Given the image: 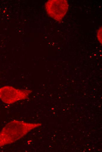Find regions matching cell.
I'll return each mask as SVG.
<instances>
[{"instance_id":"obj_4","label":"cell","mask_w":102,"mask_h":152,"mask_svg":"<svg viewBox=\"0 0 102 152\" xmlns=\"http://www.w3.org/2000/svg\"><path fill=\"white\" fill-rule=\"evenodd\" d=\"M97 39L102 44V27H100L97 31Z\"/></svg>"},{"instance_id":"obj_3","label":"cell","mask_w":102,"mask_h":152,"mask_svg":"<svg viewBox=\"0 0 102 152\" xmlns=\"http://www.w3.org/2000/svg\"><path fill=\"white\" fill-rule=\"evenodd\" d=\"M69 6L68 1L66 0H50L45 5L48 14L55 20L59 22L62 21L67 13Z\"/></svg>"},{"instance_id":"obj_1","label":"cell","mask_w":102,"mask_h":152,"mask_svg":"<svg viewBox=\"0 0 102 152\" xmlns=\"http://www.w3.org/2000/svg\"><path fill=\"white\" fill-rule=\"evenodd\" d=\"M42 125L14 120L7 123L0 132V148L20 139L33 129Z\"/></svg>"},{"instance_id":"obj_2","label":"cell","mask_w":102,"mask_h":152,"mask_svg":"<svg viewBox=\"0 0 102 152\" xmlns=\"http://www.w3.org/2000/svg\"><path fill=\"white\" fill-rule=\"evenodd\" d=\"M32 91L30 90L17 89L10 86L0 88V99L8 104L28 98Z\"/></svg>"}]
</instances>
